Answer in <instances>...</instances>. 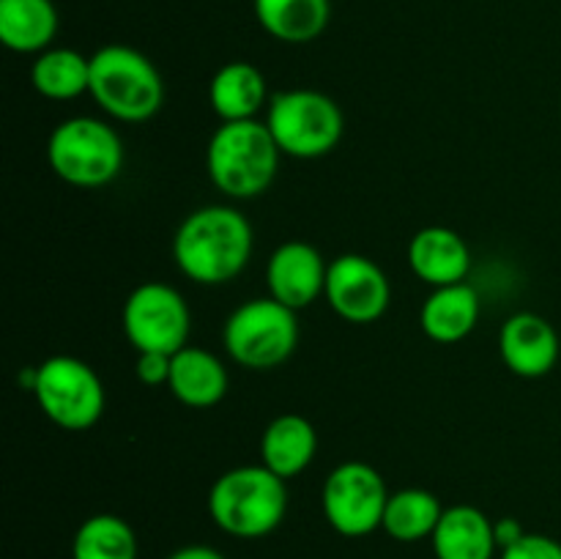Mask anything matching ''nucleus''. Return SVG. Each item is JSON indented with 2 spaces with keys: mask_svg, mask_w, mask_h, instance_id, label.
<instances>
[{
  "mask_svg": "<svg viewBox=\"0 0 561 559\" xmlns=\"http://www.w3.org/2000/svg\"><path fill=\"white\" fill-rule=\"evenodd\" d=\"M316 425L294 411L274 417L261 436V464L283 480L299 477L316 460Z\"/></svg>",
  "mask_w": 561,
  "mask_h": 559,
  "instance_id": "6ab92c4d",
  "label": "nucleus"
},
{
  "mask_svg": "<svg viewBox=\"0 0 561 559\" xmlns=\"http://www.w3.org/2000/svg\"><path fill=\"white\" fill-rule=\"evenodd\" d=\"M405 258H409L411 272L431 288L463 283L471 269V252L463 236L444 225L416 230L411 236Z\"/></svg>",
  "mask_w": 561,
  "mask_h": 559,
  "instance_id": "4468645a",
  "label": "nucleus"
},
{
  "mask_svg": "<svg viewBox=\"0 0 561 559\" xmlns=\"http://www.w3.org/2000/svg\"><path fill=\"white\" fill-rule=\"evenodd\" d=\"M230 378L217 354L201 345H184L170 362L168 389L190 409H211L228 395Z\"/></svg>",
  "mask_w": 561,
  "mask_h": 559,
  "instance_id": "dca6fc26",
  "label": "nucleus"
},
{
  "mask_svg": "<svg viewBox=\"0 0 561 559\" xmlns=\"http://www.w3.org/2000/svg\"><path fill=\"white\" fill-rule=\"evenodd\" d=\"M168 559H228L225 554H219L217 548L211 546H184L179 551L170 554Z\"/></svg>",
  "mask_w": 561,
  "mask_h": 559,
  "instance_id": "cd10ccee",
  "label": "nucleus"
},
{
  "mask_svg": "<svg viewBox=\"0 0 561 559\" xmlns=\"http://www.w3.org/2000/svg\"><path fill=\"white\" fill-rule=\"evenodd\" d=\"M75 559H137V535L121 515L96 513L85 518L71 543Z\"/></svg>",
  "mask_w": 561,
  "mask_h": 559,
  "instance_id": "b1692460",
  "label": "nucleus"
},
{
  "mask_svg": "<svg viewBox=\"0 0 561 559\" xmlns=\"http://www.w3.org/2000/svg\"><path fill=\"white\" fill-rule=\"evenodd\" d=\"M31 85L53 102H69L91 88V58L71 47H49L31 66Z\"/></svg>",
  "mask_w": 561,
  "mask_h": 559,
  "instance_id": "4be33fe9",
  "label": "nucleus"
},
{
  "mask_svg": "<svg viewBox=\"0 0 561 559\" xmlns=\"http://www.w3.org/2000/svg\"><path fill=\"white\" fill-rule=\"evenodd\" d=\"M58 33L53 0H0V42L11 53L38 55Z\"/></svg>",
  "mask_w": 561,
  "mask_h": 559,
  "instance_id": "412c9836",
  "label": "nucleus"
},
{
  "mask_svg": "<svg viewBox=\"0 0 561 559\" xmlns=\"http://www.w3.org/2000/svg\"><path fill=\"white\" fill-rule=\"evenodd\" d=\"M33 398L53 425L80 433L96 425L107 406L104 384L88 362L77 356H47L36 365Z\"/></svg>",
  "mask_w": 561,
  "mask_h": 559,
  "instance_id": "6e6552de",
  "label": "nucleus"
},
{
  "mask_svg": "<svg viewBox=\"0 0 561 559\" xmlns=\"http://www.w3.org/2000/svg\"><path fill=\"white\" fill-rule=\"evenodd\" d=\"M288 513V488L283 477L263 464L228 469L208 491V515L230 537L257 540L277 529Z\"/></svg>",
  "mask_w": 561,
  "mask_h": 559,
  "instance_id": "f03ea898",
  "label": "nucleus"
},
{
  "mask_svg": "<svg viewBox=\"0 0 561 559\" xmlns=\"http://www.w3.org/2000/svg\"><path fill=\"white\" fill-rule=\"evenodd\" d=\"M480 294L469 283L442 285V288H433L425 305H422V332L433 343H460V340H466L474 332V327L480 323Z\"/></svg>",
  "mask_w": 561,
  "mask_h": 559,
  "instance_id": "f3484780",
  "label": "nucleus"
},
{
  "mask_svg": "<svg viewBox=\"0 0 561 559\" xmlns=\"http://www.w3.org/2000/svg\"><path fill=\"white\" fill-rule=\"evenodd\" d=\"M559 115H561V104H559Z\"/></svg>",
  "mask_w": 561,
  "mask_h": 559,
  "instance_id": "c85d7f7f",
  "label": "nucleus"
},
{
  "mask_svg": "<svg viewBox=\"0 0 561 559\" xmlns=\"http://www.w3.org/2000/svg\"><path fill=\"white\" fill-rule=\"evenodd\" d=\"M329 263L307 241H285L268 255V296L290 310H305L327 290Z\"/></svg>",
  "mask_w": 561,
  "mask_h": 559,
  "instance_id": "f8f14e48",
  "label": "nucleus"
},
{
  "mask_svg": "<svg viewBox=\"0 0 561 559\" xmlns=\"http://www.w3.org/2000/svg\"><path fill=\"white\" fill-rule=\"evenodd\" d=\"M222 343L236 365L247 370H274L288 362L299 345V318L296 310L272 296L250 299L228 316Z\"/></svg>",
  "mask_w": 561,
  "mask_h": 559,
  "instance_id": "0eeeda50",
  "label": "nucleus"
},
{
  "mask_svg": "<svg viewBox=\"0 0 561 559\" xmlns=\"http://www.w3.org/2000/svg\"><path fill=\"white\" fill-rule=\"evenodd\" d=\"M387 502L383 477L362 460H345L332 469L321 491L323 518L343 537H367L381 529Z\"/></svg>",
  "mask_w": 561,
  "mask_h": 559,
  "instance_id": "9d476101",
  "label": "nucleus"
},
{
  "mask_svg": "<svg viewBox=\"0 0 561 559\" xmlns=\"http://www.w3.org/2000/svg\"><path fill=\"white\" fill-rule=\"evenodd\" d=\"M88 93L104 115L124 124H142L164 104V82L153 60L126 44H107L91 55Z\"/></svg>",
  "mask_w": 561,
  "mask_h": 559,
  "instance_id": "20e7f679",
  "label": "nucleus"
},
{
  "mask_svg": "<svg viewBox=\"0 0 561 559\" xmlns=\"http://www.w3.org/2000/svg\"><path fill=\"white\" fill-rule=\"evenodd\" d=\"M121 327L131 349L170 354L190 345L192 312L181 290L168 283H142L126 296Z\"/></svg>",
  "mask_w": 561,
  "mask_h": 559,
  "instance_id": "1a4fd4ad",
  "label": "nucleus"
},
{
  "mask_svg": "<svg viewBox=\"0 0 561 559\" xmlns=\"http://www.w3.org/2000/svg\"><path fill=\"white\" fill-rule=\"evenodd\" d=\"M170 362L173 356L159 354V351H140L135 362V373L146 387H168L170 381Z\"/></svg>",
  "mask_w": 561,
  "mask_h": 559,
  "instance_id": "a878e982",
  "label": "nucleus"
},
{
  "mask_svg": "<svg viewBox=\"0 0 561 559\" xmlns=\"http://www.w3.org/2000/svg\"><path fill=\"white\" fill-rule=\"evenodd\" d=\"M559 334L548 318L537 312H515L499 332V354L510 373L520 378H542L559 362Z\"/></svg>",
  "mask_w": 561,
  "mask_h": 559,
  "instance_id": "ddd939ff",
  "label": "nucleus"
},
{
  "mask_svg": "<svg viewBox=\"0 0 561 559\" xmlns=\"http://www.w3.org/2000/svg\"><path fill=\"white\" fill-rule=\"evenodd\" d=\"M502 559H561V543L548 535L526 532L515 546L504 548Z\"/></svg>",
  "mask_w": 561,
  "mask_h": 559,
  "instance_id": "393cba45",
  "label": "nucleus"
},
{
  "mask_svg": "<svg viewBox=\"0 0 561 559\" xmlns=\"http://www.w3.org/2000/svg\"><path fill=\"white\" fill-rule=\"evenodd\" d=\"M266 126L285 157L321 159L340 146L345 118L332 96L310 88L274 93L266 107Z\"/></svg>",
  "mask_w": 561,
  "mask_h": 559,
  "instance_id": "423d86ee",
  "label": "nucleus"
},
{
  "mask_svg": "<svg viewBox=\"0 0 561 559\" xmlns=\"http://www.w3.org/2000/svg\"><path fill=\"white\" fill-rule=\"evenodd\" d=\"M263 31L283 44H310L332 20V0H252Z\"/></svg>",
  "mask_w": 561,
  "mask_h": 559,
  "instance_id": "aec40b11",
  "label": "nucleus"
},
{
  "mask_svg": "<svg viewBox=\"0 0 561 559\" xmlns=\"http://www.w3.org/2000/svg\"><path fill=\"white\" fill-rule=\"evenodd\" d=\"M329 307L348 323H376L392 301V285L383 269L359 252H345L329 263Z\"/></svg>",
  "mask_w": 561,
  "mask_h": 559,
  "instance_id": "9b49d317",
  "label": "nucleus"
},
{
  "mask_svg": "<svg viewBox=\"0 0 561 559\" xmlns=\"http://www.w3.org/2000/svg\"><path fill=\"white\" fill-rule=\"evenodd\" d=\"M279 146L266 121L219 124L206 146V170L211 184L233 201H252L272 186L279 168Z\"/></svg>",
  "mask_w": 561,
  "mask_h": 559,
  "instance_id": "7ed1b4c3",
  "label": "nucleus"
},
{
  "mask_svg": "<svg viewBox=\"0 0 561 559\" xmlns=\"http://www.w3.org/2000/svg\"><path fill=\"white\" fill-rule=\"evenodd\" d=\"M493 529H496V543H499V548H510V546H515V543L520 540V537L526 535V529L524 526H520V521H515V518H502V521H496V524H493Z\"/></svg>",
  "mask_w": 561,
  "mask_h": 559,
  "instance_id": "bb28decb",
  "label": "nucleus"
},
{
  "mask_svg": "<svg viewBox=\"0 0 561 559\" xmlns=\"http://www.w3.org/2000/svg\"><path fill=\"white\" fill-rule=\"evenodd\" d=\"M268 85L263 71L250 60H230L214 71L208 82V104L222 124L257 118L268 107Z\"/></svg>",
  "mask_w": 561,
  "mask_h": 559,
  "instance_id": "2eb2a0df",
  "label": "nucleus"
},
{
  "mask_svg": "<svg viewBox=\"0 0 561 559\" xmlns=\"http://www.w3.org/2000/svg\"><path fill=\"white\" fill-rule=\"evenodd\" d=\"M255 247L252 225L239 208H195L181 219L173 236V263L197 285H225L247 269Z\"/></svg>",
  "mask_w": 561,
  "mask_h": 559,
  "instance_id": "f257e3e1",
  "label": "nucleus"
},
{
  "mask_svg": "<svg viewBox=\"0 0 561 559\" xmlns=\"http://www.w3.org/2000/svg\"><path fill=\"white\" fill-rule=\"evenodd\" d=\"M444 507L438 497L425 488H403L389 493L381 529L400 543H416L433 537Z\"/></svg>",
  "mask_w": 561,
  "mask_h": 559,
  "instance_id": "5701e85b",
  "label": "nucleus"
},
{
  "mask_svg": "<svg viewBox=\"0 0 561 559\" xmlns=\"http://www.w3.org/2000/svg\"><path fill=\"white\" fill-rule=\"evenodd\" d=\"M431 543L436 559H493L499 548L493 521L474 504L444 507Z\"/></svg>",
  "mask_w": 561,
  "mask_h": 559,
  "instance_id": "a211bd4d",
  "label": "nucleus"
},
{
  "mask_svg": "<svg viewBox=\"0 0 561 559\" xmlns=\"http://www.w3.org/2000/svg\"><path fill=\"white\" fill-rule=\"evenodd\" d=\"M47 162L69 186L99 190L124 170V142L107 121L75 115L60 121L49 135Z\"/></svg>",
  "mask_w": 561,
  "mask_h": 559,
  "instance_id": "39448f33",
  "label": "nucleus"
}]
</instances>
